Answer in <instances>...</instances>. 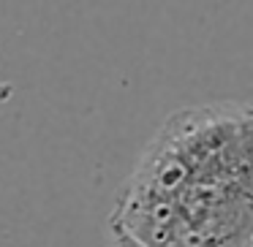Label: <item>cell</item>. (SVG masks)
I'll return each instance as SVG.
<instances>
[{"label": "cell", "instance_id": "6da1fadb", "mask_svg": "<svg viewBox=\"0 0 253 247\" xmlns=\"http://www.w3.org/2000/svg\"><path fill=\"white\" fill-rule=\"evenodd\" d=\"M109 234H112V247H147L133 234H128L120 223H112V220H109Z\"/></svg>", "mask_w": 253, "mask_h": 247}]
</instances>
